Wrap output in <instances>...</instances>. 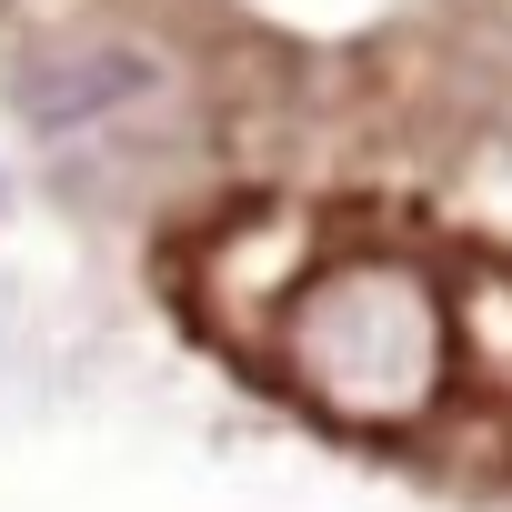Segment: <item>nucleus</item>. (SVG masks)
<instances>
[{
	"label": "nucleus",
	"mask_w": 512,
	"mask_h": 512,
	"mask_svg": "<svg viewBox=\"0 0 512 512\" xmlns=\"http://www.w3.org/2000/svg\"><path fill=\"white\" fill-rule=\"evenodd\" d=\"M292 402L342 432H412L452 392V292L412 251H322L262 332Z\"/></svg>",
	"instance_id": "f257e3e1"
},
{
	"label": "nucleus",
	"mask_w": 512,
	"mask_h": 512,
	"mask_svg": "<svg viewBox=\"0 0 512 512\" xmlns=\"http://www.w3.org/2000/svg\"><path fill=\"white\" fill-rule=\"evenodd\" d=\"M161 91H171V51L151 31H131V21H51L41 41L11 51V111L51 151L141 121Z\"/></svg>",
	"instance_id": "f03ea898"
},
{
	"label": "nucleus",
	"mask_w": 512,
	"mask_h": 512,
	"mask_svg": "<svg viewBox=\"0 0 512 512\" xmlns=\"http://www.w3.org/2000/svg\"><path fill=\"white\" fill-rule=\"evenodd\" d=\"M452 372H472V392L492 412H512V262H472L452 292Z\"/></svg>",
	"instance_id": "7ed1b4c3"
},
{
	"label": "nucleus",
	"mask_w": 512,
	"mask_h": 512,
	"mask_svg": "<svg viewBox=\"0 0 512 512\" xmlns=\"http://www.w3.org/2000/svg\"><path fill=\"white\" fill-rule=\"evenodd\" d=\"M0 201H11V181H0Z\"/></svg>",
	"instance_id": "20e7f679"
},
{
	"label": "nucleus",
	"mask_w": 512,
	"mask_h": 512,
	"mask_svg": "<svg viewBox=\"0 0 512 512\" xmlns=\"http://www.w3.org/2000/svg\"><path fill=\"white\" fill-rule=\"evenodd\" d=\"M11 11H31V0H11Z\"/></svg>",
	"instance_id": "39448f33"
}]
</instances>
